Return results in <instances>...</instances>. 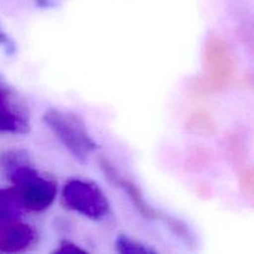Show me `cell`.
I'll return each instance as SVG.
<instances>
[{
	"instance_id": "cell-1",
	"label": "cell",
	"mask_w": 254,
	"mask_h": 254,
	"mask_svg": "<svg viewBox=\"0 0 254 254\" xmlns=\"http://www.w3.org/2000/svg\"><path fill=\"white\" fill-rule=\"evenodd\" d=\"M16 197L24 210L40 212L51 206L57 193V186L54 181L39 175L29 165H15L10 170Z\"/></svg>"
},
{
	"instance_id": "cell-2",
	"label": "cell",
	"mask_w": 254,
	"mask_h": 254,
	"mask_svg": "<svg viewBox=\"0 0 254 254\" xmlns=\"http://www.w3.org/2000/svg\"><path fill=\"white\" fill-rule=\"evenodd\" d=\"M44 122L69 153L82 163L98 148L96 141L89 136L83 122L74 114L60 109H49L45 113Z\"/></svg>"
},
{
	"instance_id": "cell-3",
	"label": "cell",
	"mask_w": 254,
	"mask_h": 254,
	"mask_svg": "<svg viewBox=\"0 0 254 254\" xmlns=\"http://www.w3.org/2000/svg\"><path fill=\"white\" fill-rule=\"evenodd\" d=\"M62 200L66 207L92 220H99L108 212L109 203L103 191L93 183L71 180L62 190Z\"/></svg>"
},
{
	"instance_id": "cell-4",
	"label": "cell",
	"mask_w": 254,
	"mask_h": 254,
	"mask_svg": "<svg viewBox=\"0 0 254 254\" xmlns=\"http://www.w3.org/2000/svg\"><path fill=\"white\" fill-rule=\"evenodd\" d=\"M35 241V231L19 218L0 222V252L19 253L27 250Z\"/></svg>"
},
{
	"instance_id": "cell-5",
	"label": "cell",
	"mask_w": 254,
	"mask_h": 254,
	"mask_svg": "<svg viewBox=\"0 0 254 254\" xmlns=\"http://www.w3.org/2000/svg\"><path fill=\"white\" fill-rule=\"evenodd\" d=\"M99 164H101V168L102 170H103L106 178L108 179L112 184H114L116 186H118V188L123 189V190L126 191L127 195L130 197V200L133 201V203L135 205V207L138 208L139 212H140L141 215L145 216V217L148 218L159 217L158 212L145 202L143 195H141V192L139 191L138 186H136L133 181L122 176L121 174L116 170V168H114L108 160H106V159H101Z\"/></svg>"
},
{
	"instance_id": "cell-6",
	"label": "cell",
	"mask_w": 254,
	"mask_h": 254,
	"mask_svg": "<svg viewBox=\"0 0 254 254\" xmlns=\"http://www.w3.org/2000/svg\"><path fill=\"white\" fill-rule=\"evenodd\" d=\"M22 210L24 208L20 205L14 189H0V222L19 218Z\"/></svg>"
},
{
	"instance_id": "cell-7",
	"label": "cell",
	"mask_w": 254,
	"mask_h": 254,
	"mask_svg": "<svg viewBox=\"0 0 254 254\" xmlns=\"http://www.w3.org/2000/svg\"><path fill=\"white\" fill-rule=\"evenodd\" d=\"M26 123L0 99V131H25Z\"/></svg>"
},
{
	"instance_id": "cell-8",
	"label": "cell",
	"mask_w": 254,
	"mask_h": 254,
	"mask_svg": "<svg viewBox=\"0 0 254 254\" xmlns=\"http://www.w3.org/2000/svg\"><path fill=\"white\" fill-rule=\"evenodd\" d=\"M117 251L122 254H151L153 251L144 247L140 243L126 237V236H119L116 242Z\"/></svg>"
},
{
	"instance_id": "cell-9",
	"label": "cell",
	"mask_w": 254,
	"mask_h": 254,
	"mask_svg": "<svg viewBox=\"0 0 254 254\" xmlns=\"http://www.w3.org/2000/svg\"><path fill=\"white\" fill-rule=\"evenodd\" d=\"M55 253H64V254H76V253H86L82 248L77 247L74 243L68 242V241H62L60 248L55 251Z\"/></svg>"
},
{
	"instance_id": "cell-10",
	"label": "cell",
	"mask_w": 254,
	"mask_h": 254,
	"mask_svg": "<svg viewBox=\"0 0 254 254\" xmlns=\"http://www.w3.org/2000/svg\"><path fill=\"white\" fill-rule=\"evenodd\" d=\"M37 1H39V2H44V1H46V0H37Z\"/></svg>"
}]
</instances>
